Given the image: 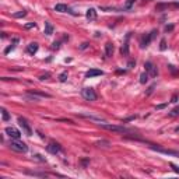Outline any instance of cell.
<instances>
[{
	"label": "cell",
	"mask_w": 179,
	"mask_h": 179,
	"mask_svg": "<svg viewBox=\"0 0 179 179\" xmlns=\"http://www.w3.org/2000/svg\"><path fill=\"white\" fill-rule=\"evenodd\" d=\"M104 130H109V132H115V133H132V129H127L125 126H119V125H109V123H102L99 125Z\"/></svg>",
	"instance_id": "obj_1"
},
{
	"label": "cell",
	"mask_w": 179,
	"mask_h": 179,
	"mask_svg": "<svg viewBox=\"0 0 179 179\" xmlns=\"http://www.w3.org/2000/svg\"><path fill=\"white\" fill-rule=\"evenodd\" d=\"M9 147H10L13 151H17V153H27V151H28V146H27L25 143L18 141L17 138H13V140H11Z\"/></svg>",
	"instance_id": "obj_2"
},
{
	"label": "cell",
	"mask_w": 179,
	"mask_h": 179,
	"mask_svg": "<svg viewBox=\"0 0 179 179\" xmlns=\"http://www.w3.org/2000/svg\"><path fill=\"white\" fill-rule=\"evenodd\" d=\"M157 34H158L157 30H153L150 34L143 35V36H141V39H140V46H141V48H147L148 45H150V42H151V41L157 36Z\"/></svg>",
	"instance_id": "obj_3"
},
{
	"label": "cell",
	"mask_w": 179,
	"mask_h": 179,
	"mask_svg": "<svg viewBox=\"0 0 179 179\" xmlns=\"http://www.w3.org/2000/svg\"><path fill=\"white\" fill-rule=\"evenodd\" d=\"M151 150L165 154V155H172V157H179V150H171V148H164V147H157V146H150Z\"/></svg>",
	"instance_id": "obj_4"
},
{
	"label": "cell",
	"mask_w": 179,
	"mask_h": 179,
	"mask_svg": "<svg viewBox=\"0 0 179 179\" xmlns=\"http://www.w3.org/2000/svg\"><path fill=\"white\" fill-rule=\"evenodd\" d=\"M81 97H83L84 99H87V101H97V98H98L97 93H95L93 88H90V87L81 90Z\"/></svg>",
	"instance_id": "obj_5"
},
{
	"label": "cell",
	"mask_w": 179,
	"mask_h": 179,
	"mask_svg": "<svg viewBox=\"0 0 179 179\" xmlns=\"http://www.w3.org/2000/svg\"><path fill=\"white\" fill-rule=\"evenodd\" d=\"M18 125H20V127L22 129V132H24L27 136H32V129H31L28 120H27L25 118H22V116L18 118Z\"/></svg>",
	"instance_id": "obj_6"
},
{
	"label": "cell",
	"mask_w": 179,
	"mask_h": 179,
	"mask_svg": "<svg viewBox=\"0 0 179 179\" xmlns=\"http://www.w3.org/2000/svg\"><path fill=\"white\" fill-rule=\"evenodd\" d=\"M144 67H146V72L148 73V76H151V77H157L158 76V69L153 62H150V60L146 62V63H144Z\"/></svg>",
	"instance_id": "obj_7"
},
{
	"label": "cell",
	"mask_w": 179,
	"mask_h": 179,
	"mask_svg": "<svg viewBox=\"0 0 179 179\" xmlns=\"http://www.w3.org/2000/svg\"><path fill=\"white\" fill-rule=\"evenodd\" d=\"M4 132H6V134H7L9 137H11V138H17V140H18V138L21 137V132H20V130H17L16 127H13V126L6 127V130H4Z\"/></svg>",
	"instance_id": "obj_8"
},
{
	"label": "cell",
	"mask_w": 179,
	"mask_h": 179,
	"mask_svg": "<svg viewBox=\"0 0 179 179\" xmlns=\"http://www.w3.org/2000/svg\"><path fill=\"white\" fill-rule=\"evenodd\" d=\"M46 150H48L51 154H59V153H62V151H63L62 146H60V144H57V143H49V144H48V147H46Z\"/></svg>",
	"instance_id": "obj_9"
},
{
	"label": "cell",
	"mask_w": 179,
	"mask_h": 179,
	"mask_svg": "<svg viewBox=\"0 0 179 179\" xmlns=\"http://www.w3.org/2000/svg\"><path fill=\"white\" fill-rule=\"evenodd\" d=\"M104 72L99 70V69H90L88 72H85V77L87 78H91V77H97V76H102Z\"/></svg>",
	"instance_id": "obj_10"
},
{
	"label": "cell",
	"mask_w": 179,
	"mask_h": 179,
	"mask_svg": "<svg viewBox=\"0 0 179 179\" xmlns=\"http://www.w3.org/2000/svg\"><path fill=\"white\" fill-rule=\"evenodd\" d=\"M55 11H59V13H72V14L76 16V13H73V11L70 10L66 4H62V3H59V4L55 6Z\"/></svg>",
	"instance_id": "obj_11"
},
{
	"label": "cell",
	"mask_w": 179,
	"mask_h": 179,
	"mask_svg": "<svg viewBox=\"0 0 179 179\" xmlns=\"http://www.w3.org/2000/svg\"><path fill=\"white\" fill-rule=\"evenodd\" d=\"M38 48H39V45L36 42H31L28 46H27V53H30V55H35V53L38 52Z\"/></svg>",
	"instance_id": "obj_12"
},
{
	"label": "cell",
	"mask_w": 179,
	"mask_h": 179,
	"mask_svg": "<svg viewBox=\"0 0 179 179\" xmlns=\"http://www.w3.org/2000/svg\"><path fill=\"white\" fill-rule=\"evenodd\" d=\"M130 34H132V32H129V34L126 35L125 43H123V46H122V49H120L122 55H125V56H127V55H129V38H130Z\"/></svg>",
	"instance_id": "obj_13"
},
{
	"label": "cell",
	"mask_w": 179,
	"mask_h": 179,
	"mask_svg": "<svg viewBox=\"0 0 179 179\" xmlns=\"http://www.w3.org/2000/svg\"><path fill=\"white\" fill-rule=\"evenodd\" d=\"M113 51H115V46L112 42H106L105 43V55L106 57H111L113 55Z\"/></svg>",
	"instance_id": "obj_14"
},
{
	"label": "cell",
	"mask_w": 179,
	"mask_h": 179,
	"mask_svg": "<svg viewBox=\"0 0 179 179\" xmlns=\"http://www.w3.org/2000/svg\"><path fill=\"white\" fill-rule=\"evenodd\" d=\"M85 17H87L88 21H95V20H97V10H95V9H88Z\"/></svg>",
	"instance_id": "obj_15"
},
{
	"label": "cell",
	"mask_w": 179,
	"mask_h": 179,
	"mask_svg": "<svg viewBox=\"0 0 179 179\" xmlns=\"http://www.w3.org/2000/svg\"><path fill=\"white\" fill-rule=\"evenodd\" d=\"M81 118H85V119H90V120H95V122H102V123H105V119L104 118H101V116H94V115H80Z\"/></svg>",
	"instance_id": "obj_16"
},
{
	"label": "cell",
	"mask_w": 179,
	"mask_h": 179,
	"mask_svg": "<svg viewBox=\"0 0 179 179\" xmlns=\"http://www.w3.org/2000/svg\"><path fill=\"white\" fill-rule=\"evenodd\" d=\"M53 25L51 24L49 21H45V30H43V32H45V35H48V36H51L53 34Z\"/></svg>",
	"instance_id": "obj_17"
},
{
	"label": "cell",
	"mask_w": 179,
	"mask_h": 179,
	"mask_svg": "<svg viewBox=\"0 0 179 179\" xmlns=\"http://www.w3.org/2000/svg\"><path fill=\"white\" fill-rule=\"evenodd\" d=\"M18 42H20V39H18V38H13V42H11L10 46H9V48L4 51V53H6V55H7V53H10L11 51H13V49L17 46V43H18Z\"/></svg>",
	"instance_id": "obj_18"
},
{
	"label": "cell",
	"mask_w": 179,
	"mask_h": 179,
	"mask_svg": "<svg viewBox=\"0 0 179 179\" xmlns=\"http://www.w3.org/2000/svg\"><path fill=\"white\" fill-rule=\"evenodd\" d=\"M1 118H3L4 122H9V120H10V113L7 112L6 108H1Z\"/></svg>",
	"instance_id": "obj_19"
},
{
	"label": "cell",
	"mask_w": 179,
	"mask_h": 179,
	"mask_svg": "<svg viewBox=\"0 0 179 179\" xmlns=\"http://www.w3.org/2000/svg\"><path fill=\"white\" fill-rule=\"evenodd\" d=\"M148 77H150V76H148L147 72L141 73V74H140V83H141V84H146V83L148 81Z\"/></svg>",
	"instance_id": "obj_20"
},
{
	"label": "cell",
	"mask_w": 179,
	"mask_h": 179,
	"mask_svg": "<svg viewBox=\"0 0 179 179\" xmlns=\"http://www.w3.org/2000/svg\"><path fill=\"white\" fill-rule=\"evenodd\" d=\"M27 175H32V176H48V174H45V172H32V171H27Z\"/></svg>",
	"instance_id": "obj_21"
},
{
	"label": "cell",
	"mask_w": 179,
	"mask_h": 179,
	"mask_svg": "<svg viewBox=\"0 0 179 179\" xmlns=\"http://www.w3.org/2000/svg\"><path fill=\"white\" fill-rule=\"evenodd\" d=\"M97 146H98V147H101V146H102V147H109L111 143H109L108 140H99V141H97Z\"/></svg>",
	"instance_id": "obj_22"
},
{
	"label": "cell",
	"mask_w": 179,
	"mask_h": 179,
	"mask_svg": "<svg viewBox=\"0 0 179 179\" xmlns=\"http://www.w3.org/2000/svg\"><path fill=\"white\" fill-rule=\"evenodd\" d=\"M25 16H27V11H18V13H14V14H13V17H14V18H21V17H25Z\"/></svg>",
	"instance_id": "obj_23"
},
{
	"label": "cell",
	"mask_w": 179,
	"mask_h": 179,
	"mask_svg": "<svg viewBox=\"0 0 179 179\" xmlns=\"http://www.w3.org/2000/svg\"><path fill=\"white\" fill-rule=\"evenodd\" d=\"M134 1H136V0H126V3H125V9H126V10H130V9L133 7Z\"/></svg>",
	"instance_id": "obj_24"
},
{
	"label": "cell",
	"mask_w": 179,
	"mask_h": 179,
	"mask_svg": "<svg viewBox=\"0 0 179 179\" xmlns=\"http://www.w3.org/2000/svg\"><path fill=\"white\" fill-rule=\"evenodd\" d=\"M67 76H69V74H67V72H63V73L59 76V81H60V83H64V81L67 80Z\"/></svg>",
	"instance_id": "obj_25"
},
{
	"label": "cell",
	"mask_w": 179,
	"mask_h": 179,
	"mask_svg": "<svg viewBox=\"0 0 179 179\" xmlns=\"http://www.w3.org/2000/svg\"><path fill=\"white\" fill-rule=\"evenodd\" d=\"M169 115H171V116H179V106L174 108V109L169 112Z\"/></svg>",
	"instance_id": "obj_26"
},
{
	"label": "cell",
	"mask_w": 179,
	"mask_h": 179,
	"mask_svg": "<svg viewBox=\"0 0 179 179\" xmlns=\"http://www.w3.org/2000/svg\"><path fill=\"white\" fill-rule=\"evenodd\" d=\"M35 27H36V24H35V22H28V24H25V25H24V28H25V30H31V28H35Z\"/></svg>",
	"instance_id": "obj_27"
},
{
	"label": "cell",
	"mask_w": 179,
	"mask_h": 179,
	"mask_svg": "<svg viewBox=\"0 0 179 179\" xmlns=\"http://www.w3.org/2000/svg\"><path fill=\"white\" fill-rule=\"evenodd\" d=\"M159 49H161V51H165V49H167V41H165V39H161V43H159Z\"/></svg>",
	"instance_id": "obj_28"
},
{
	"label": "cell",
	"mask_w": 179,
	"mask_h": 179,
	"mask_svg": "<svg viewBox=\"0 0 179 179\" xmlns=\"http://www.w3.org/2000/svg\"><path fill=\"white\" fill-rule=\"evenodd\" d=\"M174 24H169V25H165V32H171V31H174Z\"/></svg>",
	"instance_id": "obj_29"
},
{
	"label": "cell",
	"mask_w": 179,
	"mask_h": 179,
	"mask_svg": "<svg viewBox=\"0 0 179 179\" xmlns=\"http://www.w3.org/2000/svg\"><path fill=\"white\" fill-rule=\"evenodd\" d=\"M51 77V73H45L42 76H39V80H46V78H49Z\"/></svg>",
	"instance_id": "obj_30"
},
{
	"label": "cell",
	"mask_w": 179,
	"mask_h": 179,
	"mask_svg": "<svg viewBox=\"0 0 179 179\" xmlns=\"http://www.w3.org/2000/svg\"><path fill=\"white\" fill-rule=\"evenodd\" d=\"M88 46H90V43H88V42H83L81 45H80V49H81V51H84V49H87Z\"/></svg>",
	"instance_id": "obj_31"
},
{
	"label": "cell",
	"mask_w": 179,
	"mask_h": 179,
	"mask_svg": "<svg viewBox=\"0 0 179 179\" xmlns=\"http://www.w3.org/2000/svg\"><path fill=\"white\" fill-rule=\"evenodd\" d=\"M169 167L174 169V171H175L176 174H179V167H178V165H175V164H169Z\"/></svg>",
	"instance_id": "obj_32"
},
{
	"label": "cell",
	"mask_w": 179,
	"mask_h": 179,
	"mask_svg": "<svg viewBox=\"0 0 179 179\" xmlns=\"http://www.w3.org/2000/svg\"><path fill=\"white\" fill-rule=\"evenodd\" d=\"M34 157L36 158V159H39V161H42V162H45V161H46V159H45V158H43L42 155H39V154H35Z\"/></svg>",
	"instance_id": "obj_33"
},
{
	"label": "cell",
	"mask_w": 179,
	"mask_h": 179,
	"mask_svg": "<svg viewBox=\"0 0 179 179\" xmlns=\"http://www.w3.org/2000/svg\"><path fill=\"white\" fill-rule=\"evenodd\" d=\"M154 88H155V85H151V87L148 88V91H147V95H150V94H151V93L154 91Z\"/></svg>",
	"instance_id": "obj_34"
},
{
	"label": "cell",
	"mask_w": 179,
	"mask_h": 179,
	"mask_svg": "<svg viewBox=\"0 0 179 179\" xmlns=\"http://www.w3.org/2000/svg\"><path fill=\"white\" fill-rule=\"evenodd\" d=\"M178 101V95L175 94V95H172V98H171V102H176Z\"/></svg>",
	"instance_id": "obj_35"
},
{
	"label": "cell",
	"mask_w": 179,
	"mask_h": 179,
	"mask_svg": "<svg viewBox=\"0 0 179 179\" xmlns=\"http://www.w3.org/2000/svg\"><path fill=\"white\" fill-rule=\"evenodd\" d=\"M133 66H136V62H134V60H130V62L127 63V67H133Z\"/></svg>",
	"instance_id": "obj_36"
},
{
	"label": "cell",
	"mask_w": 179,
	"mask_h": 179,
	"mask_svg": "<svg viewBox=\"0 0 179 179\" xmlns=\"http://www.w3.org/2000/svg\"><path fill=\"white\" fill-rule=\"evenodd\" d=\"M59 45H60V43H59V42H53L52 48H53V49H57V48H59Z\"/></svg>",
	"instance_id": "obj_37"
},
{
	"label": "cell",
	"mask_w": 179,
	"mask_h": 179,
	"mask_svg": "<svg viewBox=\"0 0 179 179\" xmlns=\"http://www.w3.org/2000/svg\"><path fill=\"white\" fill-rule=\"evenodd\" d=\"M133 119H136V115H134V116H130V118H127V119H125L123 122H129V120H133Z\"/></svg>",
	"instance_id": "obj_38"
}]
</instances>
